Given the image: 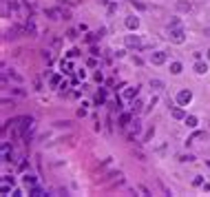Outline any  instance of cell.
<instances>
[{"mask_svg":"<svg viewBox=\"0 0 210 197\" xmlns=\"http://www.w3.org/2000/svg\"><path fill=\"white\" fill-rule=\"evenodd\" d=\"M22 182H25V184H27V186H29V188H31V186H36V182H38V177H36V175H29V173H27V175H25V177H22Z\"/></svg>","mask_w":210,"mask_h":197,"instance_id":"cell-8","label":"cell"},{"mask_svg":"<svg viewBox=\"0 0 210 197\" xmlns=\"http://www.w3.org/2000/svg\"><path fill=\"white\" fill-rule=\"evenodd\" d=\"M133 131H135V133H139V131H141V124H139V122H137V120H135V122H133Z\"/></svg>","mask_w":210,"mask_h":197,"instance_id":"cell-22","label":"cell"},{"mask_svg":"<svg viewBox=\"0 0 210 197\" xmlns=\"http://www.w3.org/2000/svg\"><path fill=\"white\" fill-rule=\"evenodd\" d=\"M150 62H153V64H157V66L164 64V62H166V53H164V51H155V53H150Z\"/></svg>","mask_w":210,"mask_h":197,"instance_id":"cell-3","label":"cell"},{"mask_svg":"<svg viewBox=\"0 0 210 197\" xmlns=\"http://www.w3.org/2000/svg\"><path fill=\"white\" fill-rule=\"evenodd\" d=\"M137 93H139L137 87H128L126 91H124V98H126V100H135V98H137Z\"/></svg>","mask_w":210,"mask_h":197,"instance_id":"cell-5","label":"cell"},{"mask_svg":"<svg viewBox=\"0 0 210 197\" xmlns=\"http://www.w3.org/2000/svg\"><path fill=\"white\" fill-rule=\"evenodd\" d=\"M139 44H141V42H139V38H137V36H126V47H133V49H137Z\"/></svg>","mask_w":210,"mask_h":197,"instance_id":"cell-6","label":"cell"},{"mask_svg":"<svg viewBox=\"0 0 210 197\" xmlns=\"http://www.w3.org/2000/svg\"><path fill=\"white\" fill-rule=\"evenodd\" d=\"M190 100H192V93H190V91H179V93H177V102H179L181 106L190 104Z\"/></svg>","mask_w":210,"mask_h":197,"instance_id":"cell-2","label":"cell"},{"mask_svg":"<svg viewBox=\"0 0 210 197\" xmlns=\"http://www.w3.org/2000/svg\"><path fill=\"white\" fill-rule=\"evenodd\" d=\"M29 195H33V197H42V195H44V190H42V188H38V186H31V188H29Z\"/></svg>","mask_w":210,"mask_h":197,"instance_id":"cell-10","label":"cell"},{"mask_svg":"<svg viewBox=\"0 0 210 197\" xmlns=\"http://www.w3.org/2000/svg\"><path fill=\"white\" fill-rule=\"evenodd\" d=\"M190 7H192L190 2H177V9L179 11H190Z\"/></svg>","mask_w":210,"mask_h":197,"instance_id":"cell-17","label":"cell"},{"mask_svg":"<svg viewBox=\"0 0 210 197\" xmlns=\"http://www.w3.org/2000/svg\"><path fill=\"white\" fill-rule=\"evenodd\" d=\"M47 16H51L53 20H60V18H64V11H60V9H49Z\"/></svg>","mask_w":210,"mask_h":197,"instance_id":"cell-7","label":"cell"},{"mask_svg":"<svg viewBox=\"0 0 210 197\" xmlns=\"http://www.w3.org/2000/svg\"><path fill=\"white\" fill-rule=\"evenodd\" d=\"M179 160H181V162H192V160H195V157H192V155H181Z\"/></svg>","mask_w":210,"mask_h":197,"instance_id":"cell-24","label":"cell"},{"mask_svg":"<svg viewBox=\"0 0 210 197\" xmlns=\"http://www.w3.org/2000/svg\"><path fill=\"white\" fill-rule=\"evenodd\" d=\"M137 25H139V20L135 18V16H128V18H126V27H128V29H137Z\"/></svg>","mask_w":210,"mask_h":197,"instance_id":"cell-9","label":"cell"},{"mask_svg":"<svg viewBox=\"0 0 210 197\" xmlns=\"http://www.w3.org/2000/svg\"><path fill=\"white\" fill-rule=\"evenodd\" d=\"M192 184H195V186H203V179H201L199 175H197L195 179H192Z\"/></svg>","mask_w":210,"mask_h":197,"instance_id":"cell-21","label":"cell"},{"mask_svg":"<svg viewBox=\"0 0 210 197\" xmlns=\"http://www.w3.org/2000/svg\"><path fill=\"white\" fill-rule=\"evenodd\" d=\"M2 182H7V184H13V177H9V175H2Z\"/></svg>","mask_w":210,"mask_h":197,"instance_id":"cell-25","label":"cell"},{"mask_svg":"<svg viewBox=\"0 0 210 197\" xmlns=\"http://www.w3.org/2000/svg\"><path fill=\"white\" fill-rule=\"evenodd\" d=\"M106 100V91L104 89H100V93H98V98H95V104H102Z\"/></svg>","mask_w":210,"mask_h":197,"instance_id":"cell-12","label":"cell"},{"mask_svg":"<svg viewBox=\"0 0 210 197\" xmlns=\"http://www.w3.org/2000/svg\"><path fill=\"white\" fill-rule=\"evenodd\" d=\"M173 117H175V120H184L186 113H184L181 109H173Z\"/></svg>","mask_w":210,"mask_h":197,"instance_id":"cell-14","label":"cell"},{"mask_svg":"<svg viewBox=\"0 0 210 197\" xmlns=\"http://www.w3.org/2000/svg\"><path fill=\"white\" fill-rule=\"evenodd\" d=\"M208 58H210V51H208Z\"/></svg>","mask_w":210,"mask_h":197,"instance_id":"cell-26","label":"cell"},{"mask_svg":"<svg viewBox=\"0 0 210 197\" xmlns=\"http://www.w3.org/2000/svg\"><path fill=\"white\" fill-rule=\"evenodd\" d=\"M66 38H71V40H75V38H77V31H75V29H69V33H66Z\"/></svg>","mask_w":210,"mask_h":197,"instance_id":"cell-19","label":"cell"},{"mask_svg":"<svg viewBox=\"0 0 210 197\" xmlns=\"http://www.w3.org/2000/svg\"><path fill=\"white\" fill-rule=\"evenodd\" d=\"M181 69H184V66H181V62H173V64H170V73H175V75H177V73H181Z\"/></svg>","mask_w":210,"mask_h":197,"instance_id":"cell-11","label":"cell"},{"mask_svg":"<svg viewBox=\"0 0 210 197\" xmlns=\"http://www.w3.org/2000/svg\"><path fill=\"white\" fill-rule=\"evenodd\" d=\"M58 84H60V75H53L51 78V87H58Z\"/></svg>","mask_w":210,"mask_h":197,"instance_id":"cell-20","label":"cell"},{"mask_svg":"<svg viewBox=\"0 0 210 197\" xmlns=\"http://www.w3.org/2000/svg\"><path fill=\"white\" fill-rule=\"evenodd\" d=\"M11 157H13V148L4 142L2 144V162H11Z\"/></svg>","mask_w":210,"mask_h":197,"instance_id":"cell-4","label":"cell"},{"mask_svg":"<svg viewBox=\"0 0 210 197\" xmlns=\"http://www.w3.org/2000/svg\"><path fill=\"white\" fill-rule=\"evenodd\" d=\"M170 40H173L175 44H181V42L186 40L184 29H179V27H173V29H170Z\"/></svg>","mask_w":210,"mask_h":197,"instance_id":"cell-1","label":"cell"},{"mask_svg":"<svg viewBox=\"0 0 210 197\" xmlns=\"http://www.w3.org/2000/svg\"><path fill=\"white\" fill-rule=\"evenodd\" d=\"M150 89H164V82L157 80V78H153V80H150Z\"/></svg>","mask_w":210,"mask_h":197,"instance_id":"cell-15","label":"cell"},{"mask_svg":"<svg viewBox=\"0 0 210 197\" xmlns=\"http://www.w3.org/2000/svg\"><path fill=\"white\" fill-rule=\"evenodd\" d=\"M141 109V102H139V100H135V102H133V113H135V111H139Z\"/></svg>","mask_w":210,"mask_h":197,"instance_id":"cell-23","label":"cell"},{"mask_svg":"<svg viewBox=\"0 0 210 197\" xmlns=\"http://www.w3.org/2000/svg\"><path fill=\"white\" fill-rule=\"evenodd\" d=\"M128 122H130V115H128V113H122V115H120V124H122V126H126Z\"/></svg>","mask_w":210,"mask_h":197,"instance_id":"cell-18","label":"cell"},{"mask_svg":"<svg viewBox=\"0 0 210 197\" xmlns=\"http://www.w3.org/2000/svg\"><path fill=\"white\" fill-rule=\"evenodd\" d=\"M195 71H197V73H206V71H208L206 62H197V64H195Z\"/></svg>","mask_w":210,"mask_h":197,"instance_id":"cell-16","label":"cell"},{"mask_svg":"<svg viewBox=\"0 0 210 197\" xmlns=\"http://www.w3.org/2000/svg\"><path fill=\"white\" fill-rule=\"evenodd\" d=\"M186 124H188V128H195L197 126V117L195 115H188V117H186Z\"/></svg>","mask_w":210,"mask_h":197,"instance_id":"cell-13","label":"cell"}]
</instances>
